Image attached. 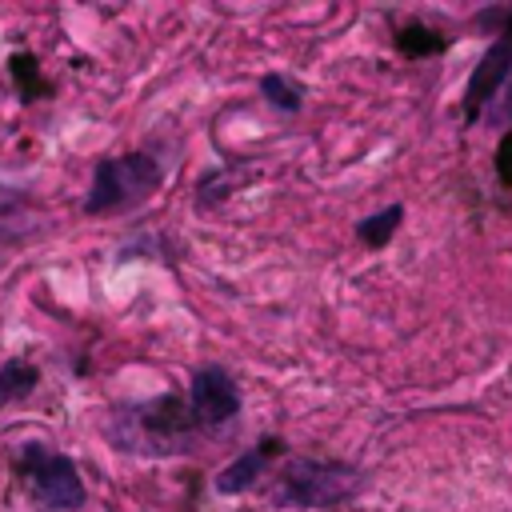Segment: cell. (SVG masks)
I'll list each match as a JSON object with an SVG mask.
<instances>
[{
	"label": "cell",
	"mask_w": 512,
	"mask_h": 512,
	"mask_svg": "<svg viewBox=\"0 0 512 512\" xmlns=\"http://www.w3.org/2000/svg\"><path fill=\"white\" fill-rule=\"evenodd\" d=\"M16 236H24V228H16V224H4V220H0V244H8V240H16Z\"/></svg>",
	"instance_id": "cell-15"
},
{
	"label": "cell",
	"mask_w": 512,
	"mask_h": 512,
	"mask_svg": "<svg viewBox=\"0 0 512 512\" xmlns=\"http://www.w3.org/2000/svg\"><path fill=\"white\" fill-rule=\"evenodd\" d=\"M488 120H492V124H500V128H512V76L504 80V92H500L496 108L488 112Z\"/></svg>",
	"instance_id": "cell-14"
},
{
	"label": "cell",
	"mask_w": 512,
	"mask_h": 512,
	"mask_svg": "<svg viewBox=\"0 0 512 512\" xmlns=\"http://www.w3.org/2000/svg\"><path fill=\"white\" fill-rule=\"evenodd\" d=\"M508 76H512V32L500 36V40L480 56L476 72L468 76V88H464V120H468V124L484 112V104L496 96V88H504Z\"/></svg>",
	"instance_id": "cell-6"
},
{
	"label": "cell",
	"mask_w": 512,
	"mask_h": 512,
	"mask_svg": "<svg viewBox=\"0 0 512 512\" xmlns=\"http://www.w3.org/2000/svg\"><path fill=\"white\" fill-rule=\"evenodd\" d=\"M280 452V444L276 440H264V444H256V448H248L240 460H232L228 468H220L216 472V492L220 496H240L244 488H252V480L268 468V460Z\"/></svg>",
	"instance_id": "cell-7"
},
{
	"label": "cell",
	"mask_w": 512,
	"mask_h": 512,
	"mask_svg": "<svg viewBox=\"0 0 512 512\" xmlns=\"http://www.w3.org/2000/svg\"><path fill=\"white\" fill-rule=\"evenodd\" d=\"M360 488V472L340 460H288L276 480V500L292 508H332Z\"/></svg>",
	"instance_id": "cell-1"
},
{
	"label": "cell",
	"mask_w": 512,
	"mask_h": 512,
	"mask_svg": "<svg viewBox=\"0 0 512 512\" xmlns=\"http://www.w3.org/2000/svg\"><path fill=\"white\" fill-rule=\"evenodd\" d=\"M396 44H400V52H408V56H424V52H440L444 48V36H436L432 28H400V36H396Z\"/></svg>",
	"instance_id": "cell-11"
},
{
	"label": "cell",
	"mask_w": 512,
	"mask_h": 512,
	"mask_svg": "<svg viewBox=\"0 0 512 512\" xmlns=\"http://www.w3.org/2000/svg\"><path fill=\"white\" fill-rule=\"evenodd\" d=\"M12 76H16V84H20V96H24V100H36V96H44V80H40V68H36V60H32L28 52L12 56Z\"/></svg>",
	"instance_id": "cell-12"
},
{
	"label": "cell",
	"mask_w": 512,
	"mask_h": 512,
	"mask_svg": "<svg viewBox=\"0 0 512 512\" xmlns=\"http://www.w3.org/2000/svg\"><path fill=\"white\" fill-rule=\"evenodd\" d=\"M156 184H160V164L152 156H144V152L100 160L96 172H92V188H88L84 208L88 212H112V208L144 200Z\"/></svg>",
	"instance_id": "cell-3"
},
{
	"label": "cell",
	"mask_w": 512,
	"mask_h": 512,
	"mask_svg": "<svg viewBox=\"0 0 512 512\" xmlns=\"http://www.w3.org/2000/svg\"><path fill=\"white\" fill-rule=\"evenodd\" d=\"M188 404L196 412L200 424H224L240 412V388L232 384V376L216 364H204L196 376H192V388H188Z\"/></svg>",
	"instance_id": "cell-5"
},
{
	"label": "cell",
	"mask_w": 512,
	"mask_h": 512,
	"mask_svg": "<svg viewBox=\"0 0 512 512\" xmlns=\"http://www.w3.org/2000/svg\"><path fill=\"white\" fill-rule=\"evenodd\" d=\"M400 220H404V208H400V204H392V208H384V212H376V216L360 220V224H356V236H360L368 248H384V244L396 236Z\"/></svg>",
	"instance_id": "cell-8"
},
{
	"label": "cell",
	"mask_w": 512,
	"mask_h": 512,
	"mask_svg": "<svg viewBox=\"0 0 512 512\" xmlns=\"http://www.w3.org/2000/svg\"><path fill=\"white\" fill-rule=\"evenodd\" d=\"M124 424H128V432L120 440L132 452H184L192 440L196 412L180 396H160V400L132 408L124 416Z\"/></svg>",
	"instance_id": "cell-2"
},
{
	"label": "cell",
	"mask_w": 512,
	"mask_h": 512,
	"mask_svg": "<svg viewBox=\"0 0 512 512\" xmlns=\"http://www.w3.org/2000/svg\"><path fill=\"white\" fill-rule=\"evenodd\" d=\"M496 176H500L504 188H512V128L504 132V140L496 148Z\"/></svg>",
	"instance_id": "cell-13"
},
{
	"label": "cell",
	"mask_w": 512,
	"mask_h": 512,
	"mask_svg": "<svg viewBox=\"0 0 512 512\" xmlns=\"http://www.w3.org/2000/svg\"><path fill=\"white\" fill-rule=\"evenodd\" d=\"M260 92H264V100H268L272 108H280V112H296V108L304 104V88H300L296 80L280 76V72H268V76L260 80Z\"/></svg>",
	"instance_id": "cell-9"
},
{
	"label": "cell",
	"mask_w": 512,
	"mask_h": 512,
	"mask_svg": "<svg viewBox=\"0 0 512 512\" xmlns=\"http://www.w3.org/2000/svg\"><path fill=\"white\" fill-rule=\"evenodd\" d=\"M32 384H36V368L16 364V360L4 364V368H0V404H8V400H16V396H28Z\"/></svg>",
	"instance_id": "cell-10"
},
{
	"label": "cell",
	"mask_w": 512,
	"mask_h": 512,
	"mask_svg": "<svg viewBox=\"0 0 512 512\" xmlns=\"http://www.w3.org/2000/svg\"><path fill=\"white\" fill-rule=\"evenodd\" d=\"M28 492L44 504V508H56V512H68V508H80L84 504V484H80V472L68 456L60 452H48L40 444H24L20 460H16Z\"/></svg>",
	"instance_id": "cell-4"
}]
</instances>
